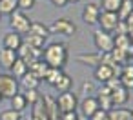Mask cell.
I'll return each mask as SVG.
<instances>
[{
	"label": "cell",
	"instance_id": "cell-1",
	"mask_svg": "<svg viewBox=\"0 0 133 120\" xmlns=\"http://www.w3.org/2000/svg\"><path fill=\"white\" fill-rule=\"evenodd\" d=\"M68 47L60 42H53L49 44L46 49H42V60L49 66V67H58L62 69L68 62Z\"/></svg>",
	"mask_w": 133,
	"mask_h": 120
},
{
	"label": "cell",
	"instance_id": "cell-2",
	"mask_svg": "<svg viewBox=\"0 0 133 120\" xmlns=\"http://www.w3.org/2000/svg\"><path fill=\"white\" fill-rule=\"evenodd\" d=\"M18 93V82L13 75L2 73L0 75V95L2 98H13Z\"/></svg>",
	"mask_w": 133,
	"mask_h": 120
},
{
	"label": "cell",
	"instance_id": "cell-3",
	"mask_svg": "<svg viewBox=\"0 0 133 120\" xmlns=\"http://www.w3.org/2000/svg\"><path fill=\"white\" fill-rule=\"evenodd\" d=\"M9 26H11V29H13L15 33L26 35V33L29 31V27H31V20H29V17H28L24 11H15V13H11Z\"/></svg>",
	"mask_w": 133,
	"mask_h": 120
},
{
	"label": "cell",
	"instance_id": "cell-4",
	"mask_svg": "<svg viewBox=\"0 0 133 120\" xmlns=\"http://www.w3.org/2000/svg\"><path fill=\"white\" fill-rule=\"evenodd\" d=\"M57 105H58V111L60 115L62 113H69V111H77L78 107V98L73 91H64L58 95L57 98Z\"/></svg>",
	"mask_w": 133,
	"mask_h": 120
},
{
	"label": "cell",
	"instance_id": "cell-5",
	"mask_svg": "<svg viewBox=\"0 0 133 120\" xmlns=\"http://www.w3.org/2000/svg\"><path fill=\"white\" fill-rule=\"evenodd\" d=\"M48 29H49V33L66 35V37H71V35L77 33V26H75L71 20H68V18H58V20L51 22V24L48 26Z\"/></svg>",
	"mask_w": 133,
	"mask_h": 120
},
{
	"label": "cell",
	"instance_id": "cell-6",
	"mask_svg": "<svg viewBox=\"0 0 133 120\" xmlns=\"http://www.w3.org/2000/svg\"><path fill=\"white\" fill-rule=\"evenodd\" d=\"M93 44H95V47L100 53H109L115 47L113 46V35L111 33H106L102 29H98V31L93 33Z\"/></svg>",
	"mask_w": 133,
	"mask_h": 120
},
{
	"label": "cell",
	"instance_id": "cell-7",
	"mask_svg": "<svg viewBox=\"0 0 133 120\" xmlns=\"http://www.w3.org/2000/svg\"><path fill=\"white\" fill-rule=\"evenodd\" d=\"M97 24L100 26L102 31H106V33H113L115 27H117V24H118V17H117V13L100 11V17H98V22H97Z\"/></svg>",
	"mask_w": 133,
	"mask_h": 120
},
{
	"label": "cell",
	"instance_id": "cell-8",
	"mask_svg": "<svg viewBox=\"0 0 133 120\" xmlns=\"http://www.w3.org/2000/svg\"><path fill=\"white\" fill-rule=\"evenodd\" d=\"M17 57H18L20 60H24L26 64H29V62H33V60L42 58V49H35V47L28 46L26 42H22V46L17 49Z\"/></svg>",
	"mask_w": 133,
	"mask_h": 120
},
{
	"label": "cell",
	"instance_id": "cell-9",
	"mask_svg": "<svg viewBox=\"0 0 133 120\" xmlns=\"http://www.w3.org/2000/svg\"><path fill=\"white\" fill-rule=\"evenodd\" d=\"M98 17H100V6L98 4H88L82 11V20L88 26H95L98 22Z\"/></svg>",
	"mask_w": 133,
	"mask_h": 120
},
{
	"label": "cell",
	"instance_id": "cell-10",
	"mask_svg": "<svg viewBox=\"0 0 133 120\" xmlns=\"http://www.w3.org/2000/svg\"><path fill=\"white\" fill-rule=\"evenodd\" d=\"M115 73H117V69H115L113 66H108V64H98V66L95 67V78H97L98 82H102V84H106L109 78L117 76Z\"/></svg>",
	"mask_w": 133,
	"mask_h": 120
},
{
	"label": "cell",
	"instance_id": "cell-11",
	"mask_svg": "<svg viewBox=\"0 0 133 120\" xmlns=\"http://www.w3.org/2000/svg\"><path fill=\"white\" fill-rule=\"evenodd\" d=\"M78 107H80L82 116L89 118L93 113H97V111H98V102H97V98H95V96H86V98L78 104Z\"/></svg>",
	"mask_w": 133,
	"mask_h": 120
},
{
	"label": "cell",
	"instance_id": "cell-12",
	"mask_svg": "<svg viewBox=\"0 0 133 120\" xmlns=\"http://www.w3.org/2000/svg\"><path fill=\"white\" fill-rule=\"evenodd\" d=\"M48 69H49V66H48L42 58L33 60V62H29V64H28V71H29V73H33L38 80H44V76H46Z\"/></svg>",
	"mask_w": 133,
	"mask_h": 120
},
{
	"label": "cell",
	"instance_id": "cell-13",
	"mask_svg": "<svg viewBox=\"0 0 133 120\" xmlns=\"http://www.w3.org/2000/svg\"><path fill=\"white\" fill-rule=\"evenodd\" d=\"M128 100H129V91H128L126 87L118 86V87H115V89L111 91V102H113V107H115V105H124Z\"/></svg>",
	"mask_w": 133,
	"mask_h": 120
},
{
	"label": "cell",
	"instance_id": "cell-14",
	"mask_svg": "<svg viewBox=\"0 0 133 120\" xmlns=\"http://www.w3.org/2000/svg\"><path fill=\"white\" fill-rule=\"evenodd\" d=\"M42 102L46 105V111H48V116L49 120H58V105H57V98H53L51 95H46L42 96Z\"/></svg>",
	"mask_w": 133,
	"mask_h": 120
},
{
	"label": "cell",
	"instance_id": "cell-15",
	"mask_svg": "<svg viewBox=\"0 0 133 120\" xmlns=\"http://www.w3.org/2000/svg\"><path fill=\"white\" fill-rule=\"evenodd\" d=\"M118 80H120V86L126 87L128 91L133 89V64H126V66H124V69H122Z\"/></svg>",
	"mask_w": 133,
	"mask_h": 120
},
{
	"label": "cell",
	"instance_id": "cell-16",
	"mask_svg": "<svg viewBox=\"0 0 133 120\" xmlns=\"http://www.w3.org/2000/svg\"><path fill=\"white\" fill-rule=\"evenodd\" d=\"M15 60H17V51H13V49H6V47L0 49V67L11 69V66H13Z\"/></svg>",
	"mask_w": 133,
	"mask_h": 120
},
{
	"label": "cell",
	"instance_id": "cell-17",
	"mask_svg": "<svg viewBox=\"0 0 133 120\" xmlns=\"http://www.w3.org/2000/svg\"><path fill=\"white\" fill-rule=\"evenodd\" d=\"M22 35H18V33H8L6 37H4V47L6 49H13V51H17L20 46H22Z\"/></svg>",
	"mask_w": 133,
	"mask_h": 120
},
{
	"label": "cell",
	"instance_id": "cell-18",
	"mask_svg": "<svg viewBox=\"0 0 133 120\" xmlns=\"http://www.w3.org/2000/svg\"><path fill=\"white\" fill-rule=\"evenodd\" d=\"M31 120H49L48 116V111H46V105L42 102V98L31 105Z\"/></svg>",
	"mask_w": 133,
	"mask_h": 120
},
{
	"label": "cell",
	"instance_id": "cell-19",
	"mask_svg": "<svg viewBox=\"0 0 133 120\" xmlns=\"http://www.w3.org/2000/svg\"><path fill=\"white\" fill-rule=\"evenodd\" d=\"M111 58H113V64H115V67L117 66H126V64H129V55L124 51V49H118V47H113L111 51Z\"/></svg>",
	"mask_w": 133,
	"mask_h": 120
},
{
	"label": "cell",
	"instance_id": "cell-20",
	"mask_svg": "<svg viewBox=\"0 0 133 120\" xmlns=\"http://www.w3.org/2000/svg\"><path fill=\"white\" fill-rule=\"evenodd\" d=\"M108 120H131V111L124 107H113L108 111Z\"/></svg>",
	"mask_w": 133,
	"mask_h": 120
},
{
	"label": "cell",
	"instance_id": "cell-21",
	"mask_svg": "<svg viewBox=\"0 0 133 120\" xmlns=\"http://www.w3.org/2000/svg\"><path fill=\"white\" fill-rule=\"evenodd\" d=\"M100 58H102V53H88V55H77V60L82 62V64H88V66H98L100 64Z\"/></svg>",
	"mask_w": 133,
	"mask_h": 120
},
{
	"label": "cell",
	"instance_id": "cell-22",
	"mask_svg": "<svg viewBox=\"0 0 133 120\" xmlns=\"http://www.w3.org/2000/svg\"><path fill=\"white\" fill-rule=\"evenodd\" d=\"M40 82H42V80H38V78H37L33 73H29V71L20 78V84H22V87H24V89H38Z\"/></svg>",
	"mask_w": 133,
	"mask_h": 120
},
{
	"label": "cell",
	"instance_id": "cell-23",
	"mask_svg": "<svg viewBox=\"0 0 133 120\" xmlns=\"http://www.w3.org/2000/svg\"><path fill=\"white\" fill-rule=\"evenodd\" d=\"M9 71L13 73V76H15V78H17V76H18V78H22V76L28 73V64L17 57V60L13 62V66H11V69H9Z\"/></svg>",
	"mask_w": 133,
	"mask_h": 120
},
{
	"label": "cell",
	"instance_id": "cell-24",
	"mask_svg": "<svg viewBox=\"0 0 133 120\" xmlns=\"http://www.w3.org/2000/svg\"><path fill=\"white\" fill-rule=\"evenodd\" d=\"M11 100V109H15V111H18V113H22L26 107H28V102H26V96H24V93H17L13 98H9Z\"/></svg>",
	"mask_w": 133,
	"mask_h": 120
},
{
	"label": "cell",
	"instance_id": "cell-25",
	"mask_svg": "<svg viewBox=\"0 0 133 120\" xmlns=\"http://www.w3.org/2000/svg\"><path fill=\"white\" fill-rule=\"evenodd\" d=\"M26 44L35 47V49H44V44H46V38L44 37H38V35H31V33H26Z\"/></svg>",
	"mask_w": 133,
	"mask_h": 120
},
{
	"label": "cell",
	"instance_id": "cell-26",
	"mask_svg": "<svg viewBox=\"0 0 133 120\" xmlns=\"http://www.w3.org/2000/svg\"><path fill=\"white\" fill-rule=\"evenodd\" d=\"M64 75V71L62 69H58V67H49L48 69V73H46V76H44V80L49 84V86H55L58 80H60V76Z\"/></svg>",
	"mask_w": 133,
	"mask_h": 120
},
{
	"label": "cell",
	"instance_id": "cell-27",
	"mask_svg": "<svg viewBox=\"0 0 133 120\" xmlns=\"http://www.w3.org/2000/svg\"><path fill=\"white\" fill-rule=\"evenodd\" d=\"M71 86H73V80H71V76L64 73V75L60 76V80H58V82H57V84H55L53 87H55L57 91L64 93V91H71Z\"/></svg>",
	"mask_w": 133,
	"mask_h": 120
},
{
	"label": "cell",
	"instance_id": "cell-28",
	"mask_svg": "<svg viewBox=\"0 0 133 120\" xmlns=\"http://www.w3.org/2000/svg\"><path fill=\"white\" fill-rule=\"evenodd\" d=\"M17 9V0H0V15H11Z\"/></svg>",
	"mask_w": 133,
	"mask_h": 120
},
{
	"label": "cell",
	"instance_id": "cell-29",
	"mask_svg": "<svg viewBox=\"0 0 133 120\" xmlns=\"http://www.w3.org/2000/svg\"><path fill=\"white\" fill-rule=\"evenodd\" d=\"M28 33H31V35H38V37L48 38L49 29H48V26H44L42 22H31V27H29V31H28Z\"/></svg>",
	"mask_w": 133,
	"mask_h": 120
},
{
	"label": "cell",
	"instance_id": "cell-30",
	"mask_svg": "<svg viewBox=\"0 0 133 120\" xmlns=\"http://www.w3.org/2000/svg\"><path fill=\"white\" fill-rule=\"evenodd\" d=\"M131 11H133V4H131V0H122V4H120V8H118V11H117L118 20H126V17H128Z\"/></svg>",
	"mask_w": 133,
	"mask_h": 120
},
{
	"label": "cell",
	"instance_id": "cell-31",
	"mask_svg": "<svg viewBox=\"0 0 133 120\" xmlns=\"http://www.w3.org/2000/svg\"><path fill=\"white\" fill-rule=\"evenodd\" d=\"M97 102H98V109L102 111H111L113 109V102H111V95H98L95 96Z\"/></svg>",
	"mask_w": 133,
	"mask_h": 120
},
{
	"label": "cell",
	"instance_id": "cell-32",
	"mask_svg": "<svg viewBox=\"0 0 133 120\" xmlns=\"http://www.w3.org/2000/svg\"><path fill=\"white\" fill-rule=\"evenodd\" d=\"M122 4V0H102V9L109 13H117Z\"/></svg>",
	"mask_w": 133,
	"mask_h": 120
},
{
	"label": "cell",
	"instance_id": "cell-33",
	"mask_svg": "<svg viewBox=\"0 0 133 120\" xmlns=\"http://www.w3.org/2000/svg\"><path fill=\"white\" fill-rule=\"evenodd\" d=\"M24 96H26L28 105H33V104H37V102L42 98V96H40V93H38V89H26Z\"/></svg>",
	"mask_w": 133,
	"mask_h": 120
},
{
	"label": "cell",
	"instance_id": "cell-34",
	"mask_svg": "<svg viewBox=\"0 0 133 120\" xmlns=\"http://www.w3.org/2000/svg\"><path fill=\"white\" fill-rule=\"evenodd\" d=\"M0 120H22V113L15 109H6L0 113Z\"/></svg>",
	"mask_w": 133,
	"mask_h": 120
},
{
	"label": "cell",
	"instance_id": "cell-35",
	"mask_svg": "<svg viewBox=\"0 0 133 120\" xmlns=\"http://www.w3.org/2000/svg\"><path fill=\"white\" fill-rule=\"evenodd\" d=\"M17 6H18L22 11L33 9V8H35V0H17Z\"/></svg>",
	"mask_w": 133,
	"mask_h": 120
},
{
	"label": "cell",
	"instance_id": "cell-36",
	"mask_svg": "<svg viewBox=\"0 0 133 120\" xmlns=\"http://www.w3.org/2000/svg\"><path fill=\"white\" fill-rule=\"evenodd\" d=\"M89 120H108V111L98 109L97 113H93V115L89 116Z\"/></svg>",
	"mask_w": 133,
	"mask_h": 120
},
{
	"label": "cell",
	"instance_id": "cell-37",
	"mask_svg": "<svg viewBox=\"0 0 133 120\" xmlns=\"http://www.w3.org/2000/svg\"><path fill=\"white\" fill-rule=\"evenodd\" d=\"M60 120H78V115H77V111L62 113V115H60Z\"/></svg>",
	"mask_w": 133,
	"mask_h": 120
},
{
	"label": "cell",
	"instance_id": "cell-38",
	"mask_svg": "<svg viewBox=\"0 0 133 120\" xmlns=\"http://www.w3.org/2000/svg\"><path fill=\"white\" fill-rule=\"evenodd\" d=\"M124 22H126L128 29H129V31H133V11H131V13H129V15L126 17V20H124Z\"/></svg>",
	"mask_w": 133,
	"mask_h": 120
},
{
	"label": "cell",
	"instance_id": "cell-39",
	"mask_svg": "<svg viewBox=\"0 0 133 120\" xmlns=\"http://www.w3.org/2000/svg\"><path fill=\"white\" fill-rule=\"evenodd\" d=\"M51 4H53L55 8H66L69 2H68V0H51Z\"/></svg>",
	"mask_w": 133,
	"mask_h": 120
},
{
	"label": "cell",
	"instance_id": "cell-40",
	"mask_svg": "<svg viewBox=\"0 0 133 120\" xmlns=\"http://www.w3.org/2000/svg\"><path fill=\"white\" fill-rule=\"evenodd\" d=\"M82 89H84L86 93H91L95 87H93V84H91V82H84V84H82Z\"/></svg>",
	"mask_w": 133,
	"mask_h": 120
},
{
	"label": "cell",
	"instance_id": "cell-41",
	"mask_svg": "<svg viewBox=\"0 0 133 120\" xmlns=\"http://www.w3.org/2000/svg\"><path fill=\"white\" fill-rule=\"evenodd\" d=\"M129 38H131V44H133V31H129Z\"/></svg>",
	"mask_w": 133,
	"mask_h": 120
},
{
	"label": "cell",
	"instance_id": "cell-42",
	"mask_svg": "<svg viewBox=\"0 0 133 120\" xmlns=\"http://www.w3.org/2000/svg\"><path fill=\"white\" fill-rule=\"evenodd\" d=\"M68 2H73L75 4V2H80V0H68Z\"/></svg>",
	"mask_w": 133,
	"mask_h": 120
},
{
	"label": "cell",
	"instance_id": "cell-43",
	"mask_svg": "<svg viewBox=\"0 0 133 120\" xmlns=\"http://www.w3.org/2000/svg\"><path fill=\"white\" fill-rule=\"evenodd\" d=\"M2 100H4V98H2V95H0V102H2Z\"/></svg>",
	"mask_w": 133,
	"mask_h": 120
},
{
	"label": "cell",
	"instance_id": "cell-44",
	"mask_svg": "<svg viewBox=\"0 0 133 120\" xmlns=\"http://www.w3.org/2000/svg\"><path fill=\"white\" fill-rule=\"evenodd\" d=\"M131 120H133V111H131Z\"/></svg>",
	"mask_w": 133,
	"mask_h": 120
},
{
	"label": "cell",
	"instance_id": "cell-45",
	"mask_svg": "<svg viewBox=\"0 0 133 120\" xmlns=\"http://www.w3.org/2000/svg\"><path fill=\"white\" fill-rule=\"evenodd\" d=\"M131 4H133V0H131Z\"/></svg>",
	"mask_w": 133,
	"mask_h": 120
},
{
	"label": "cell",
	"instance_id": "cell-46",
	"mask_svg": "<svg viewBox=\"0 0 133 120\" xmlns=\"http://www.w3.org/2000/svg\"><path fill=\"white\" fill-rule=\"evenodd\" d=\"M0 17H2V15H0Z\"/></svg>",
	"mask_w": 133,
	"mask_h": 120
}]
</instances>
